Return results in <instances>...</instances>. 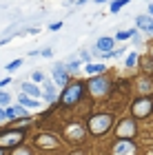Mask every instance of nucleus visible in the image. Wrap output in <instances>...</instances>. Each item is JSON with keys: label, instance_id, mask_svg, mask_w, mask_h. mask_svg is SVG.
<instances>
[{"label": "nucleus", "instance_id": "obj_18", "mask_svg": "<svg viewBox=\"0 0 153 155\" xmlns=\"http://www.w3.org/2000/svg\"><path fill=\"white\" fill-rule=\"evenodd\" d=\"M129 36H135V31H120L115 38H118V40H127Z\"/></svg>", "mask_w": 153, "mask_h": 155}, {"label": "nucleus", "instance_id": "obj_13", "mask_svg": "<svg viewBox=\"0 0 153 155\" xmlns=\"http://www.w3.org/2000/svg\"><path fill=\"white\" fill-rule=\"evenodd\" d=\"M111 45H113L111 38H100L98 40V49H100V51H102V49H104V51H111Z\"/></svg>", "mask_w": 153, "mask_h": 155}, {"label": "nucleus", "instance_id": "obj_4", "mask_svg": "<svg viewBox=\"0 0 153 155\" xmlns=\"http://www.w3.org/2000/svg\"><path fill=\"white\" fill-rule=\"evenodd\" d=\"M133 151H135V149H133V144L124 140V142H118V144H115L113 155H133Z\"/></svg>", "mask_w": 153, "mask_h": 155}, {"label": "nucleus", "instance_id": "obj_17", "mask_svg": "<svg viewBox=\"0 0 153 155\" xmlns=\"http://www.w3.org/2000/svg\"><path fill=\"white\" fill-rule=\"evenodd\" d=\"M127 2H129V0H115V2L111 5V11H120V7H124Z\"/></svg>", "mask_w": 153, "mask_h": 155}, {"label": "nucleus", "instance_id": "obj_16", "mask_svg": "<svg viewBox=\"0 0 153 155\" xmlns=\"http://www.w3.org/2000/svg\"><path fill=\"white\" fill-rule=\"evenodd\" d=\"M102 71H104L102 64H87V73H91V75L93 73H102Z\"/></svg>", "mask_w": 153, "mask_h": 155}, {"label": "nucleus", "instance_id": "obj_2", "mask_svg": "<svg viewBox=\"0 0 153 155\" xmlns=\"http://www.w3.org/2000/svg\"><path fill=\"white\" fill-rule=\"evenodd\" d=\"M80 93H82V87H80V84H73V87H69V89L65 91L62 102H65V104H73V102L80 97Z\"/></svg>", "mask_w": 153, "mask_h": 155}, {"label": "nucleus", "instance_id": "obj_6", "mask_svg": "<svg viewBox=\"0 0 153 155\" xmlns=\"http://www.w3.org/2000/svg\"><path fill=\"white\" fill-rule=\"evenodd\" d=\"M135 25L140 27V29L153 33V20H151V18H147V16H138V18H135Z\"/></svg>", "mask_w": 153, "mask_h": 155}, {"label": "nucleus", "instance_id": "obj_25", "mask_svg": "<svg viewBox=\"0 0 153 155\" xmlns=\"http://www.w3.org/2000/svg\"><path fill=\"white\" fill-rule=\"evenodd\" d=\"M33 80L40 82V80H45V78H42V73H40V71H36V73H33Z\"/></svg>", "mask_w": 153, "mask_h": 155}, {"label": "nucleus", "instance_id": "obj_20", "mask_svg": "<svg viewBox=\"0 0 153 155\" xmlns=\"http://www.w3.org/2000/svg\"><path fill=\"white\" fill-rule=\"evenodd\" d=\"M69 135H71V137H75V140H78V137L82 135V131H80V129H71V131H69Z\"/></svg>", "mask_w": 153, "mask_h": 155}, {"label": "nucleus", "instance_id": "obj_3", "mask_svg": "<svg viewBox=\"0 0 153 155\" xmlns=\"http://www.w3.org/2000/svg\"><path fill=\"white\" fill-rule=\"evenodd\" d=\"M20 140H22V133L16 131V133H7V135L0 137V146H13V144H18Z\"/></svg>", "mask_w": 153, "mask_h": 155}, {"label": "nucleus", "instance_id": "obj_27", "mask_svg": "<svg viewBox=\"0 0 153 155\" xmlns=\"http://www.w3.org/2000/svg\"><path fill=\"white\" fill-rule=\"evenodd\" d=\"M5 84H9V78H5V80H0V87H5Z\"/></svg>", "mask_w": 153, "mask_h": 155}, {"label": "nucleus", "instance_id": "obj_19", "mask_svg": "<svg viewBox=\"0 0 153 155\" xmlns=\"http://www.w3.org/2000/svg\"><path fill=\"white\" fill-rule=\"evenodd\" d=\"M20 64H22V60H13L11 64H7V71H13V69H18Z\"/></svg>", "mask_w": 153, "mask_h": 155}, {"label": "nucleus", "instance_id": "obj_14", "mask_svg": "<svg viewBox=\"0 0 153 155\" xmlns=\"http://www.w3.org/2000/svg\"><path fill=\"white\" fill-rule=\"evenodd\" d=\"M118 133H122V135H131V133H133V124H131V122H122V126L118 129Z\"/></svg>", "mask_w": 153, "mask_h": 155}, {"label": "nucleus", "instance_id": "obj_21", "mask_svg": "<svg viewBox=\"0 0 153 155\" xmlns=\"http://www.w3.org/2000/svg\"><path fill=\"white\" fill-rule=\"evenodd\" d=\"M67 69H69V71H75V69H78V60H71L67 64Z\"/></svg>", "mask_w": 153, "mask_h": 155}, {"label": "nucleus", "instance_id": "obj_24", "mask_svg": "<svg viewBox=\"0 0 153 155\" xmlns=\"http://www.w3.org/2000/svg\"><path fill=\"white\" fill-rule=\"evenodd\" d=\"M40 55H45V58H51V49H49V47L42 49V51H40Z\"/></svg>", "mask_w": 153, "mask_h": 155}, {"label": "nucleus", "instance_id": "obj_1", "mask_svg": "<svg viewBox=\"0 0 153 155\" xmlns=\"http://www.w3.org/2000/svg\"><path fill=\"white\" fill-rule=\"evenodd\" d=\"M89 124H91V131L93 133H104L109 129V124H111V117L109 115H95Z\"/></svg>", "mask_w": 153, "mask_h": 155}, {"label": "nucleus", "instance_id": "obj_11", "mask_svg": "<svg viewBox=\"0 0 153 155\" xmlns=\"http://www.w3.org/2000/svg\"><path fill=\"white\" fill-rule=\"evenodd\" d=\"M22 91H25L27 95H31V97H38V95H40V89H38V87H33V84H29V82H25V84H22Z\"/></svg>", "mask_w": 153, "mask_h": 155}, {"label": "nucleus", "instance_id": "obj_29", "mask_svg": "<svg viewBox=\"0 0 153 155\" xmlns=\"http://www.w3.org/2000/svg\"><path fill=\"white\" fill-rule=\"evenodd\" d=\"M149 11H151V13H153V5H149Z\"/></svg>", "mask_w": 153, "mask_h": 155}, {"label": "nucleus", "instance_id": "obj_10", "mask_svg": "<svg viewBox=\"0 0 153 155\" xmlns=\"http://www.w3.org/2000/svg\"><path fill=\"white\" fill-rule=\"evenodd\" d=\"M42 89H45V97H47L49 102H53V100H55V89H53V84H51L49 80H47Z\"/></svg>", "mask_w": 153, "mask_h": 155}, {"label": "nucleus", "instance_id": "obj_8", "mask_svg": "<svg viewBox=\"0 0 153 155\" xmlns=\"http://www.w3.org/2000/svg\"><path fill=\"white\" fill-rule=\"evenodd\" d=\"M89 87H91V91H93L95 95H100V93H104V91H107V80H93Z\"/></svg>", "mask_w": 153, "mask_h": 155}, {"label": "nucleus", "instance_id": "obj_23", "mask_svg": "<svg viewBox=\"0 0 153 155\" xmlns=\"http://www.w3.org/2000/svg\"><path fill=\"white\" fill-rule=\"evenodd\" d=\"M127 64H129V67H133V64H135V53H131L129 58H127Z\"/></svg>", "mask_w": 153, "mask_h": 155}, {"label": "nucleus", "instance_id": "obj_9", "mask_svg": "<svg viewBox=\"0 0 153 155\" xmlns=\"http://www.w3.org/2000/svg\"><path fill=\"white\" fill-rule=\"evenodd\" d=\"M25 109H20V107H9L5 111V117H25Z\"/></svg>", "mask_w": 153, "mask_h": 155}, {"label": "nucleus", "instance_id": "obj_12", "mask_svg": "<svg viewBox=\"0 0 153 155\" xmlns=\"http://www.w3.org/2000/svg\"><path fill=\"white\" fill-rule=\"evenodd\" d=\"M38 144H40V146H55L58 142H55L53 135H40V137H38Z\"/></svg>", "mask_w": 153, "mask_h": 155}, {"label": "nucleus", "instance_id": "obj_15", "mask_svg": "<svg viewBox=\"0 0 153 155\" xmlns=\"http://www.w3.org/2000/svg\"><path fill=\"white\" fill-rule=\"evenodd\" d=\"M20 104H25V107H40L38 100H31V97H27V95H20Z\"/></svg>", "mask_w": 153, "mask_h": 155}, {"label": "nucleus", "instance_id": "obj_22", "mask_svg": "<svg viewBox=\"0 0 153 155\" xmlns=\"http://www.w3.org/2000/svg\"><path fill=\"white\" fill-rule=\"evenodd\" d=\"M9 100H11V97L7 93H0V104H9Z\"/></svg>", "mask_w": 153, "mask_h": 155}, {"label": "nucleus", "instance_id": "obj_7", "mask_svg": "<svg viewBox=\"0 0 153 155\" xmlns=\"http://www.w3.org/2000/svg\"><path fill=\"white\" fill-rule=\"evenodd\" d=\"M149 107H151L149 100H140V102H135L133 113H135V115H147V113H149Z\"/></svg>", "mask_w": 153, "mask_h": 155}, {"label": "nucleus", "instance_id": "obj_28", "mask_svg": "<svg viewBox=\"0 0 153 155\" xmlns=\"http://www.w3.org/2000/svg\"><path fill=\"white\" fill-rule=\"evenodd\" d=\"M0 120H5V111L2 109H0Z\"/></svg>", "mask_w": 153, "mask_h": 155}, {"label": "nucleus", "instance_id": "obj_5", "mask_svg": "<svg viewBox=\"0 0 153 155\" xmlns=\"http://www.w3.org/2000/svg\"><path fill=\"white\" fill-rule=\"evenodd\" d=\"M65 64H55L53 67V78H55V82H58V84H62V87H65V84H67V71H65Z\"/></svg>", "mask_w": 153, "mask_h": 155}, {"label": "nucleus", "instance_id": "obj_26", "mask_svg": "<svg viewBox=\"0 0 153 155\" xmlns=\"http://www.w3.org/2000/svg\"><path fill=\"white\" fill-rule=\"evenodd\" d=\"M13 155H29V151H25V149H22V151H16Z\"/></svg>", "mask_w": 153, "mask_h": 155}]
</instances>
